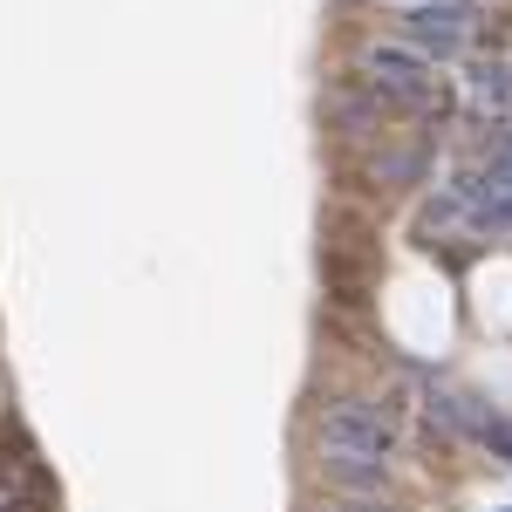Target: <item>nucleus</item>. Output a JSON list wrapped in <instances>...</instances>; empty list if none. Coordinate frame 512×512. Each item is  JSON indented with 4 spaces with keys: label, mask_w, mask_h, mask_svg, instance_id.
I'll return each mask as SVG.
<instances>
[{
    "label": "nucleus",
    "mask_w": 512,
    "mask_h": 512,
    "mask_svg": "<svg viewBox=\"0 0 512 512\" xmlns=\"http://www.w3.org/2000/svg\"><path fill=\"white\" fill-rule=\"evenodd\" d=\"M308 512H410L403 499H328V506H308Z\"/></svg>",
    "instance_id": "nucleus-1"
}]
</instances>
